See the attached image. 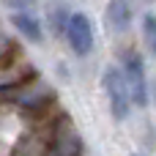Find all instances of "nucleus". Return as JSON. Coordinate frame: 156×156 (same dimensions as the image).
I'll return each instance as SVG.
<instances>
[{
  "mask_svg": "<svg viewBox=\"0 0 156 156\" xmlns=\"http://www.w3.org/2000/svg\"><path fill=\"white\" fill-rule=\"evenodd\" d=\"M101 85H104V90H107L112 118H115V121H126V118H129V110H132V93H129V85H126L123 71H121V69H107Z\"/></svg>",
  "mask_w": 156,
  "mask_h": 156,
  "instance_id": "nucleus-1",
  "label": "nucleus"
},
{
  "mask_svg": "<svg viewBox=\"0 0 156 156\" xmlns=\"http://www.w3.org/2000/svg\"><path fill=\"white\" fill-rule=\"evenodd\" d=\"M123 77H126V85H129V93H132V104L134 107H145L148 104V80H145V66H143V58L129 52L126 60H123Z\"/></svg>",
  "mask_w": 156,
  "mask_h": 156,
  "instance_id": "nucleus-2",
  "label": "nucleus"
},
{
  "mask_svg": "<svg viewBox=\"0 0 156 156\" xmlns=\"http://www.w3.org/2000/svg\"><path fill=\"white\" fill-rule=\"evenodd\" d=\"M66 41H69V47L74 49V55H80V58L90 55V49H93V25H90V19H88L82 11H77V14L69 16Z\"/></svg>",
  "mask_w": 156,
  "mask_h": 156,
  "instance_id": "nucleus-3",
  "label": "nucleus"
},
{
  "mask_svg": "<svg viewBox=\"0 0 156 156\" xmlns=\"http://www.w3.org/2000/svg\"><path fill=\"white\" fill-rule=\"evenodd\" d=\"M107 22L115 33H126L132 25V5L129 0H110L107 5Z\"/></svg>",
  "mask_w": 156,
  "mask_h": 156,
  "instance_id": "nucleus-4",
  "label": "nucleus"
},
{
  "mask_svg": "<svg viewBox=\"0 0 156 156\" xmlns=\"http://www.w3.org/2000/svg\"><path fill=\"white\" fill-rule=\"evenodd\" d=\"M11 22H14V27H16L25 38H30V41H41V38H44L41 25H38V19H36L33 14H27V11H14V14H11Z\"/></svg>",
  "mask_w": 156,
  "mask_h": 156,
  "instance_id": "nucleus-5",
  "label": "nucleus"
},
{
  "mask_svg": "<svg viewBox=\"0 0 156 156\" xmlns=\"http://www.w3.org/2000/svg\"><path fill=\"white\" fill-rule=\"evenodd\" d=\"M80 154H82V140L77 137V132L71 126H66L63 134H58L55 156H80Z\"/></svg>",
  "mask_w": 156,
  "mask_h": 156,
  "instance_id": "nucleus-6",
  "label": "nucleus"
},
{
  "mask_svg": "<svg viewBox=\"0 0 156 156\" xmlns=\"http://www.w3.org/2000/svg\"><path fill=\"white\" fill-rule=\"evenodd\" d=\"M143 41H145V49L156 58V14H145L143 16Z\"/></svg>",
  "mask_w": 156,
  "mask_h": 156,
  "instance_id": "nucleus-7",
  "label": "nucleus"
}]
</instances>
